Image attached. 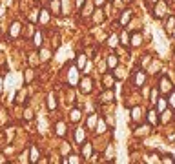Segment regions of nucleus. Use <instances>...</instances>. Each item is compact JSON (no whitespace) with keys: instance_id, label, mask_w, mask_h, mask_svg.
Segmentation results:
<instances>
[{"instance_id":"bb28decb","label":"nucleus","mask_w":175,"mask_h":164,"mask_svg":"<svg viewBox=\"0 0 175 164\" xmlns=\"http://www.w3.org/2000/svg\"><path fill=\"white\" fill-rule=\"evenodd\" d=\"M104 82H106V88H111V84H113L111 75H106V77H104Z\"/></svg>"},{"instance_id":"aec40b11","label":"nucleus","mask_w":175,"mask_h":164,"mask_svg":"<svg viewBox=\"0 0 175 164\" xmlns=\"http://www.w3.org/2000/svg\"><path fill=\"white\" fill-rule=\"evenodd\" d=\"M166 106H168V100H164V99L157 100V109H159V111H164V109H166Z\"/></svg>"},{"instance_id":"1a4fd4ad","label":"nucleus","mask_w":175,"mask_h":164,"mask_svg":"<svg viewBox=\"0 0 175 164\" xmlns=\"http://www.w3.org/2000/svg\"><path fill=\"white\" fill-rule=\"evenodd\" d=\"M91 9H93V0H88V2L84 4V11H82V15H84V16H90V15L93 13Z\"/></svg>"},{"instance_id":"c85d7f7f","label":"nucleus","mask_w":175,"mask_h":164,"mask_svg":"<svg viewBox=\"0 0 175 164\" xmlns=\"http://www.w3.org/2000/svg\"><path fill=\"white\" fill-rule=\"evenodd\" d=\"M106 130H108V128H106V122H104V121H99V128H97V131L102 133V131H106Z\"/></svg>"},{"instance_id":"58836bf2","label":"nucleus","mask_w":175,"mask_h":164,"mask_svg":"<svg viewBox=\"0 0 175 164\" xmlns=\"http://www.w3.org/2000/svg\"><path fill=\"white\" fill-rule=\"evenodd\" d=\"M84 4V0H77V6H82Z\"/></svg>"},{"instance_id":"2eb2a0df","label":"nucleus","mask_w":175,"mask_h":164,"mask_svg":"<svg viewBox=\"0 0 175 164\" xmlns=\"http://www.w3.org/2000/svg\"><path fill=\"white\" fill-rule=\"evenodd\" d=\"M48 108H49V109H55V108H57V99H55V95H49V97H48Z\"/></svg>"},{"instance_id":"412c9836","label":"nucleus","mask_w":175,"mask_h":164,"mask_svg":"<svg viewBox=\"0 0 175 164\" xmlns=\"http://www.w3.org/2000/svg\"><path fill=\"white\" fill-rule=\"evenodd\" d=\"M37 160H38V150L31 146V162H37Z\"/></svg>"},{"instance_id":"ea45409f","label":"nucleus","mask_w":175,"mask_h":164,"mask_svg":"<svg viewBox=\"0 0 175 164\" xmlns=\"http://www.w3.org/2000/svg\"><path fill=\"white\" fill-rule=\"evenodd\" d=\"M2 160H4V159H2V157H0V162H2Z\"/></svg>"},{"instance_id":"c756f323","label":"nucleus","mask_w":175,"mask_h":164,"mask_svg":"<svg viewBox=\"0 0 175 164\" xmlns=\"http://www.w3.org/2000/svg\"><path fill=\"white\" fill-rule=\"evenodd\" d=\"M139 119H141V109L133 108V121H139Z\"/></svg>"},{"instance_id":"dca6fc26","label":"nucleus","mask_w":175,"mask_h":164,"mask_svg":"<svg viewBox=\"0 0 175 164\" xmlns=\"http://www.w3.org/2000/svg\"><path fill=\"white\" fill-rule=\"evenodd\" d=\"M57 133H58L60 137L66 135V124H64V122H57Z\"/></svg>"},{"instance_id":"6ab92c4d","label":"nucleus","mask_w":175,"mask_h":164,"mask_svg":"<svg viewBox=\"0 0 175 164\" xmlns=\"http://www.w3.org/2000/svg\"><path fill=\"white\" fill-rule=\"evenodd\" d=\"M108 66L111 67V69L117 66V57H115V55H109V57H108Z\"/></svg>"},{"instance_id":"f8f14e48","label":"nucleus","mask_w":175,"mask_h":164,"mask_svg":"<svg viewBox=\"0 0 175 164\" xmlns=\"http://www.w3.org/2000/svg\"><path fill=\"white\" fill-rule=\"evenodd\" d=\"M49 58H51V51H49V49H44V48H40V60L48 62Z\"/></svg>"},{"instance_id":"4be33fe9","label":"nucleus","mask_w":175,"mask_h":164,"mask_svg":"<svg viewBox=\"0 0 175 164\" xmlns=\"http://www.w3.org/2000/svg\"><path fill=\"white\" fill-rule=\"evenodd\" d=\"M129 16H131V11H126V13L122 15V18H120V24H122V26H126V24H128Z\"/></svg>"},{"instance_id":"473e14b6","label":"nucleus","mask_w":175,"mask_h":164,"mask_svg":"<svg viewBox=\"0 0 175 164\" xmlns=\"http://www.w3.org/2000/svg\"><path fill=\"white\" fill-rule=\"evenodd\" d=\"M119 42H122V44H126V46H128V44H129V40H128V35L124 33V35L120 37V40H119Z\"/></svg>"},{"instance_id":"5701e85b","label":"nucleus","mask_w":175,"mask_h":164,"mask_svg":"<svg viewBox=\"0 0 175 164\" xmlns=\"http://www.w3.org/2000/svg\"><path fill=\"white\" fill-rule=\"evenodd\" d=\"M77 142H79V144L84 142V130H80V128L77 130Z\"/></svg>"},{"instance_id":"f3484780","label":"nucleus","mask_w":175,"mask_h":164,"mask_svg":"<svg viewBox=\"0 0 175 164\" xmlns=\"http://www.w3.org/2000/svg\"><path fill=\"white\" fill-rule=\"evenodd\" d=\"M100 99H102L104 102H109V100H111V99H113V91H111V89H108V91L104 93V95H102Z\"/></svg>"},{"instance_id":"7c9ffc66","label":"nucleus","mask_w":175,"mask_h":164,"mask_svg":"<svg viewBox=\"0 0 175 164\" xmlns=\"http://www.w3.org/2000/svg\"><path fill=\"white\" fill-rule=\"evenodd\" d=\"M173 26H175V18L171 16V18L168 20V31H170V33H171V29H173Z\"/></svg>"},{"instance_id":"ddd939ff","label":"nucleus","mask_w":175,"mask_h":164,"mask_svg":"<svg viewBox=\"0 0 175 164\" xmlns=\"http://www.w3.org/2000/svg\"><path fill=\"white\" fill-rule=\"evenodd\" d=\"M49 22V11L48 9H42L40 13V24H48Z\"/></svg>"},{"instance_id":"f03ea898","label":"nucleus","mask_w":175,"mask_h":164,"mask_svg":"<svg viewBox=\"0 0 175 164\" xmlns=\"http://www.w3.org/2000/svg\"><path fill=\"white\" fill-rule=\"evenodd\" d=\"M164 15H166V2L162 0V2H159L155 6V9H153V16H155V18H162Z\"/></svg>"},{"instance_id":"39448f33","label":"nucleus","mask_w":175,"mask_h":164,"mask_svg":"<svg viewBox=\"0 0 175 164\" xmlns=\"http://www.w3.org/2000/svg\"><path fill=\"white\" fill-rule=\"evenodd\" d=\"M159 88H161V91H162V93H168V91H171L170 79H168V77H162V79H161V86H159Z\"/></svg>"},{"instance_id":"20e7f679","label":"nucleus","mask_w":175,"mask_h":164,"mask_svg":"<svg viewBox=\"0 0 175 164\" xmlns=\"http://www.w3.org/2000/svg\"><path fill=\"white\" fill-rule=\"evenodd\" d=\"M135 86L137 88H141L142 84H144V80H146V73H142V71H139V69H135Z\"/></svg>"},{"instance_id":"f257e3e1","label":"nucleus","mask_w":175,"mask_h":164,"mask_svg":"<svg viewBox=\"0 0 175 164\" xmlns=\"http://www.w3.org/2000/svg\"><path fill=\"white\" fill-rule=\"evenodd\" d=\"M79 84H80V91H82V93H90V91L93 89V82H91L90 77H86V79L79 80Z\"/></svg>"},{"instance_id":"423d86ee","label":"nucleus","mask_w":175,"mask_h":164,"mask_svg":"<svg viewBox=\"0 0 175 164\" xmlns=\"http://www.w3.org/2000/svg\"><path fill=\"white\" fill-rule=\"evenodd\" d=\"M49 7L53 15H60V0H49Z\"/></svg>"},{"instance_id":"9d476101","label":"nucleus","mask_w":175,"mask_h":164,"mask_svg":"<svg viewBox=\"0 0 175 164\" xmlns=\"http://www.w3.org/2000/svg\"><path fill=\"white\" fill-rule=\"evenodd\" d=\"M91 153H93V146L91 144H84L82 146V157H91Z\"/></svg>"},{"instance_id":"cd10ccee","label":"nucleus","mask_w":175,"mask_h":164,"mask_svg":"<svg viewBox=\"0 0 175 164\" xmlns=\"http://www.w3.org/2000/svg\"><path fill=\"white\" fill-rule=\"evenodd\" d=\"M33 69H26V82H29V80H33Z\"/></svg>"},{"instance_id":"72a5a7b5","label":"nucleus","mask_w":175,"mask_h":164,"mask_svg":"<svg viewBox=\"0 0 175 164\" xmlns=\"http://www.w3.org/2000/svg\"><path fill=\"white\" fill-rule=\"evenodd\" d=\"M151 102H157V89L151 91Z\"/></svg>"},{"instance_id":"4468645a","label":"nucleus","mask_w":175,"mask_h":164,"mask_svg":"<svg viewBox=\"0 0 175 164\" xmlns=\"http://www.w3.org/2000/svg\"><path fill=\"white\" fill-rule=\"evenodd\" d=\"M148 121H150L151 124H157V111H155V109L148 111Z\"/></svg>"},{"instance_id":"f704fd0d","label":"nucleus","mask_w":175,"mask_h":164,"mask_svg":"<svg viewBox=\"0 0 175 164\" xmlns=\"http://www.w3.org/2000/svg\"><path fill=\"white\" fill-rule=\"evenodd\" d=\"M84 62H86V57L80 55V58H79V66H84Z\"/></svg>"},{"instance_id":"a878e982","label":"nucleus","mask_w":175,"mask_h":164,"mask_svg":"<svg viewBox=\"0 0 175 164\" xmlns=\"http://www.w3.org/2000/svg\"><path fill=\"white\" fill-rule=\"evenodd\" d=\"M168 104H170L171 108H175V91H171V93H170V99H168Z\"/></svg>"},{"instance_id":"e433bc0d","label":"nucleus","mask_w":175,"mask_h":164,"mask_svg":"<svg viewBox=\"0 0 175 164\" xmlns=\"http://www.w3.org/2000/svg\"><path fill=\"white\" fill-rule=\"evenodd\" d=\"M88 124H90V126H93V124H95V117H91V119L88 121Z\"/></svg>"},{"instance_id":"6e6552de","label":"nucleus","mask_w":175,"mask_h":164,"mask_svg":"<svg viewBox=\"0 0 175 164\" xmlns=\"http://www.w3.org/2000/svg\"><path fill=\"white\" fill-rule=\"evenodd\" d=\"M129 44L133 46V48H139V46L142 44V37H141V33H135L133 37H131V40H129Z\"/></svg>"},{"instance_id":"7ed1b4c3","label":"nucleus","mask_w":175,"mask_h":164,"mask_svg":"<svg viewBox=\"0 0 175 164\" xmlns=\"http://www.w3.org/2000/svg\"><path fill=\"white\" fill-rule=\"evenodd\" d=\"M68 82L71 86H77L79 84V69L77 67H71L70 69V73H68Z\"/></svg>"},{"instance_id":"9b49d317","label":"nucleus","mask_w":175,"mask_h":164,"mask_svg":"<svg viewBox=\"0 0 175 164\" xmlns=\"http://www.w3.org/2000/svg\"><path fill=\"white\" fill-rule=\"evenodd\" d=\"M70 119H71V122H79L80 121V109H71L70 111Z\"/></svg>"},{"instance_id":"393cba45","label":"nucleus","mask_w":175,"mask_h":164,"mask_svg":"<svg viewBox=\"0 0 175 164\" xmlns=\"http://www.w3.org/2000/svg\"><path fill=\"white\" fill-rule=\"evenodd\" d=\"M24 119H26V121H33V119H35V115H33L31 109H26V111H24Z\"/></svg>"},{"instance_id":"4c0bfd02","label":"nucleus","mask_w":175,"mask_h":164,"mask_svg":"<svg viewBox=\"0 0 175 164\" xmlns=\"http://www.w3.org/2000/svg\"><path fill=\"white\" fill-rule=\"evenodd\" d=\"M2 84H4V80L0 79V93H2V89H4V86H2Z\"/></svg>"},{"instance_id":"a211bd4d","label":"nucleus","mask_w":175,"mask_h":164,"mask_svg":"<svg viewBox=\"0 0 175 164\" xmlns=\"http://www.w3.org/2000/svg\"><path fill=\"white\" fill-rule=\"evenodd\" d=\"M33 42H35L37 48H40V46H42V33H40V31L35 33V40H33Z\"/></svg>"},{"instance_id":"b1692460","label":"nucleus","mask_w":175,"mask_h":164,"mask_svg":"<svg viewBox=\"0 0 175 164\" xmlns=\"http://www.w3.org/2000/svg\"><path fill=\"white\" fill-rule=\"evenodd\" d=\"M109 46H111V48L119 46V37H117V35H111V37H109Z\"/></svg>"},{"instance_id":"0eeeda50","label":"nucleus","mask_w":175,"mask_h":164,"mask_svg":"<svg viewBox=\"0 0 175 164\" xmlns=\"http://www.w3.org/2000/svg\"><path fill=\"white\" fill-rule=\"evenodd\" d=\"M20 35V22H13L11 24V29H9V37H18Z\"/></svg>"},{"instance_id":"2f4dec72","label":"nucleus","mask_w":175,"mask_h":164,"mask_svg":"<svg viewBox=\"0 0 175 164\" xmlns=\"http://www.w3.org/2000/svg\"><path fill=\"white\" fill-rule=\"evenodd\" d=\"M161 162H175V159H171V155H164V159H161Z\"/></svg>"},{"instance_id":"c9c22d12","label":"nucleus","mask_w":175,"mask_h":164,"mask_svg":"<svg viewBox=\"0 0 175 164\" xmlns=\"http://www.w3.org/2000/svg\"><path fill=\"white\" fill-rule=\"evenodd\" d=\"M93 4H95V6H102V4H104V0H93Z\"/></svg>"}]
</instances>
